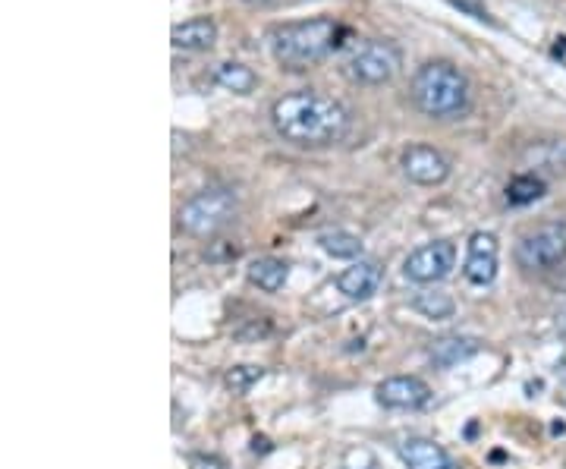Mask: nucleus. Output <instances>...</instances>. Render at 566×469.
Instances as JSON below:
<instances>
[{"label": "nucleus", "instance_id": "15", "mask_svg": "<svg viewBox=\"0 0 566 469\" xmlns=\"http://www.w3.org/2000/svg\"><path fill=\"white\" fill-rule=\"evenodd\" d=\"M214 82L221 85V89L233 92V95H252L258 89L255 70H249L246 63H239V60L217 63V67H214Z\"/></svg>", "mask_w": 566, "mask_h": 469}, {"label": "nucleus", "instance_id": "11", "mask_svg": "<svg viewBox=\"0 0 566 469\" xmlns=\"http://www.w3.org/2000/svg\"><path fill=\"white\" fill-rule=\"evenodd\" d=\"M170 45L177 51L202 54L217 45V23L211 16H192L186 23H177L170 29Z\"/></svg>", "mask_w": 566, "mask_h": 469}, {"label": "nucleus", "instance_id": "24", "mask_svg": "<svg viewBox=\"0 0 566 469\" xmlns=\"http://www.w3.org/2000/svg\"><path fill=\"white\" fill-rule=\"evenodd\" d=\"M252 451H255V454H268V451H271V441H268L265 435H261V438H252Z\"/></svg>", "mask_w": 566, "mask_h": 469}, {"label": "nucleus", "instance_id": "20", "mask_svg": "<svg viewBox=\"0 0 566 469\" xmlns=\"http://www.w3.org/2000/svg\"><path fill=\"white\" fill-rule=\"evenodd\" d=\"M261 375H265V369H261V366H233V369L224 375V381H227V388H230L233 394H246L252 385H258Z\"/></svg>", "mask_w": 566, "mask_h": 469}, {"label": "nucleus", "instance_id": "28", "mask_svg": "<svg viewBox=\"0 0 566 469\" xmlns=\"http://www.w3.org/2000/svg\"><path fill=\"white\" fill-rule=\"evenodd\" d=\"M447 469H460V466H447Z\"/></svg>", "mask_w": 566, "mask_h": 469}, {"label": "nucleus", "instance_id": "16", "mask_svg": "<svg viewBox=\"0 0 566 469\" xmlns=\"http://www.w3.org/2000/svg\"><path fill=\"white\" fill-rule=\"evenodd\" d=\"M287 277H290L287 262L271 259V255H265V259H255V262L249 265V281H252L258 290H265V293H277V290H283V284H287Z\"/></svg>", "mask_w": 566, "mask_h": 469}, {"label": "nucleus", "instance_id": "23", "mask_svg": "<svg viewBox=\"0 0 566 469\" xmlns=\"http://www.w3.org/2000/svg\"><path fill=\"white\" fill-rule=\"evenodd\" d=\"M554 328H557V334L560 337H566V303L557 309V315H554Z\"/></svg>", "mask_w": 566, "mask_h": 469}, {"label": "nucleus", "instance_id": "9", "mask_svg": "<svg viewBox=\"0 0 566 469\" xmlns=\"http://www.w3.org/2000/svg\"><path fill=\"white\" fill-rule=\"evenodd\" d=\"M463 274L472 287L494 284V277H497V237L494 233H485V230L472 233Z\"/></svg>", "mask_w": 566, "mask_h": 469}, {"label": "nucleus", "instance_id": "22", "mask_svg": "<svg viewBox=\"0 0 566 469\" xmlns=\"http://www.w3.org/2000/svg\"><path fill=\"white\" fill-rule=\"evenodd\" d=\"M189 469H230L227 460H221L217 454H192L189 457Z\"/></svg>", "mask_w": 566, "mask_h": 469}, {"label": "nucleus", "instance_id": "6", "mask_svg": "<svg viewBox=\"0 0 566 469\" xmlns=\"http://www.w3.org/2000/svg\"><path fill=\"white\" fill-rule=\"evenodd\" d=\"M566 262V224L544 221L529 227L516 243V265L529 274L554 271Z\"/></svg>", "mask_w": 566, "mask_h": 469}, {"label": "nucleus", "instance_id": "12", "mask_svg": "<svg viewBox=\"0 0 566 469\" xmlns=\"http://www.w3.org/2000/svg\"><path fill=\"white\" fill-rule=\"evenodd\" d=\"M381 277H384V271L378 262H353L337 277V287L346 300H368V296L378 293Z\"/></svg>", "mask_w": 566, "mask_h": 469}, {"label": "nucleus", "instance_id": "3", "mask_svg": "<svg viewBox=\"0 0 566 469\" xmlns=\"http://www.w3.org/2000/svg\"><path fill=\"white\" fill-rule=\"evenodd\" d=\"M409 98L416 111L431 120H456L472 108V85L456 63L428 60L412 76Z\"/></svg>", "mask_w": 566, "mask_h": 469}, {"label": "nucleus", "instance_id": "13", "mask_svg": "<svg viewBox=\"0 0 566 469\" xmlns=\"http://www.w3.org/2000/svg\"><path fill=\"white\" fill-rule=\"evenodd\" d=\"M400 457L406 469H447L450 457L441 444H434L428 438H409L400 444Z\"/></svg>", "mask_w": 566, "mask_h": 469}, {"label": "nucleus", "instance_id": "25", "mask_svg": "<svg viewBox=\"0 0 566 469\" xmlns=\"http://www.w3.org/2000/svg\"><path fill=\"white\" fill-rule=\"evenodd\" d=\"M243 4H249V7H271V4H277V0H243Z\"/></svg>", "mask_w": 566, "mask_h": 469}, {"label": "nucleus", "instance_id": "21", "mask_svg": "<svg viewBox=\"0 0 566 469\" xmlns=\"http://www.w3.org/2000/svg\"><path fill=\"white\" fill-rule=\"evenodd\" d=\"M343 469H381V466H378V460L368 454V451H350V454H346Z\"/></svg>", "mask_w": 566, "mask_h": 469}, {"label": "nucleus", "instance_id": "8", "mask_svg": "<svg viewBox=\"0 0 566 469\" xmlns=\"http://www.w3.org/2000/svg\"><path fill=\"white\" fill-rule=\"evenodd\" d=\"M400 167L406 180H412L416 186H441L450 177L447 155L431 145H409L400 158Z\"/></svg>", "mask_w": 566, "mask_h": 469}, {"label": "nucleus", "instance_id": "7", "mask_svg": "<svg viewBox=\"0 0 566 469\" xmlns=\"http://www.w3.org/2000/svg\"><path fill=\"white\" fill-rule=\"evenodd\" d=\"M453 265H456V246L450 240H438L412 249L403 262V274L416 284H438L453 271Z\"/></svg>", "mask_w": 566, "mask_h": 469}, {"label": "nucleus", "instance_id": "1", "mask_svg": "<svg viewBox=\"0 0 566 469\" xmlns=\"http://www.w3.org/2000/svg\"><path fill=\"white\" fill-rule=\"evenodd\" d=\"M271 126L283 142L296 148L334 145L350 130V111L331 95L321 92H290L271 104Z\"/></svg>", "mask_w": 566, "mask_h": 469}, {"label": "nucleus", "instance_id": "18", "mask_svg": "<svg viewBox=\"0 0 566 469\" xmlns=\"http://www.w3.org/2000/svg\"><path fill=\"white\" fill-rule=\"evenodd\" d=\"M321 249L334 255V259H356L362 255V240L356 233H346V230H331V233H321L318 237Z\"/></svg>", "mask_w": 566, "mask_h": 469}, {"label": "nucleus", "instance_id": "5", "mask_svg": "<svg viewBox=\"0 0 566 469\" xmlns=\"http://www.w3.org/2000/svg\"><path fill=\"white\" fill-rule=\"evenodd\" d=\"M400 48L387 38H365L346 54L343 73L356 85H387L400 73Z\"/></svg>", "mask_w": 566, "mask_h": 469}, {"label": "nucleus", "instance_id": "2", "mask_svg": "<svg viewBox=\"0 0 566 469\" xmlns=\"http://www.w3.org/2000/svg\"><path fill=\"white\" fill-rule=\"evenodd\" d=\"M343 35L346 29L331 16L296 19V23H280L268 29V51L280 70L302 73L328 60Z\"/></svg>", "mask_w": 566, "mask_h": 469}, {"label": "nucleus", "instance_id": "14", "mask_svg": "<svg viewBox=\"0 0 566 469\" xmlns=\"http://www.w3.org/2000/svg\"><path fill=\"white\" fill-rule=\"evenodd\" d=\"M475 353H478V340H472V337H441V340H434L431 350H428L431 362L438 369L460 366V362H466Z\"/></svg>", "mask_w": 566, "mask_h": 469}, {"label": "nucleus", "instance_id": "27", "mask_svg": "<svg viewBox=\"0 0 566 469\" xmlns=\"http://www.w3.org/2000/svg\"><path fill=\"white\" fill-rule=\"evenodd\" d=\"M551 432H554V435H563V432H566V425H563V422H554V425H551Z\"/></svg>", "mask_w": 566, "mask_h": 469}, {"label": "nucleus", "instance_id": "17", "mask_svg": "<svg viewBox=\"0 0 566 469\" xmlns=\"http://www.w3.org/2000/svg\"><path fill=\"white\" fill-rule=\"evenodd\" d=\"M412 309L422 312L431 322H447V318L456 315V303L450 293H441V290H425V293H416V300H412Z\"/></svg>", "mask_w": 566, "mask_h": 469}, {"label": "nucleus", "instance_id": "19", "mask_svg": "<svg viewBox=\"0 0 566 469\" xmlns=\"http://www.w3.org/2000/svg\"><path fill=\"white\" fill-rule=\"evenodd\" d=\"M544 196V180L535 174H519L507 183V202L510 205H532Z\"/></svg>", "mask_w": 566, "mask_h": 469}, {"label": "nucleus", "instance_id": "10", "mask_svg": "<svg viewBox=\"0 0 566 469\" xmlns=\"http://www.w3.org/2000/svg\"><path fill=\"white\" fill-rule=\"evenodd\" d=\"M431 388L416 375H394L378 385V403L387 410H416L428 403Z\"/></svg>", "mask_w": 566, "mask_h": 469}, {"label": "nucleus", "instance_id": "26", "mask_svg": "<svg viewBox=\"0 0 566 469\" xmlns=\"http://www.w3.org/2000/svg\"><path fill=\"white\" fill-rule=\"evenodd\" d=\"M557 372L566 378V353H563V356H560V362H557Z\"/></svg>", "mask_w": 566, "mask_h": 469}, {"label": "nucleus", "instance_id": "4", "mask_svg": "<svg viewBox=\"0 0 566 469\" xmlns=\"http://www.w3.org/2000/svg\"><path fill=\"white\" fill-rule=\"evenodd\" d=\"M236 211H239V199L230 186H208L180 208V227L189 237L208 240L236 218Z\"/></svg>", "mask_w": 566, "mask_h": 469}]
</instances>
